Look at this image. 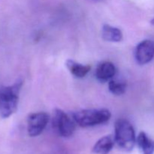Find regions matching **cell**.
Returning a JSON list of instances; mask_svg holds the SVG:
<instances>
[{
    "label": "cell",
    "instance_id": "13",
    "mask_svg": "<svg viewBox=\"0 0 154 154\" xmlns=\"http://www.w3.org/2000/svg\"><path fill=\"white\" fill-rule=\"evenodd\" d=\"M150 23H151L152 25L154 26V18H153V19H152L151 20H150Z\"/></svg>",
    "mask_w": 154,
    "mask_h": 154
},
{
    "label": "cell",
    "instance_id": "7",
    "mask_svg": "<svg viewBox=\"0 0 154 154\" xmlns=\"http://www.w3.org/2000/svg\"><path fill=\"white\" fill-rule=\"evenodd\" d=\"M116 74V68L111 62H103L97 66L96 77L98 81L104 83L109 81Z\"/></svg>",
    "mask_w": 154,
    "mask_h": 154
},
{
    "label": "cell",
    "instance_id": "10",
    "mask_svg": "<svg viewBox=\"0 0 154 154\" xmlns=\"http://www.w3.org/2000/svg\"><path fill=\"white\" fill-rule=\"evenodd\" d=\"M102 35L104 40L111 42H119L123 39V33L120 29L105 24L102 27Z\"/></svg>",
    "mask_w": 154,
    "mask_h": 154
},
{
    "label": "cell",
    "instance_id": "8",
    "mask_svg": "<svg viewBox=\"0 0 154 154\" xmlns=\"http://www.w3.org/2000/svg\"><path fill=\"white\" fill-rule=\"evenodd\" d=\"M114 138L111 135H106L98 140L93 146L92 151L95 154H108L114 147Z\"/></svg>",
    "mask_w": 154,
    "mask_h": 154
},
{
    "label": "cell",
    "instance_id": "5",
    "mask_svg": "<svg viewBox=\"0 0 154 154\" xmlns=\"http://www.w3.org/2000/svg\"><path fill=\"white\" fill-rule=\"evenodd\" d=\"M49 120V116L45 112L33 113L27 118V132L29 136L36 137L42 133Z\"/></svg>",
    "mask_w": 154,
    "mask_h": 154
},
{
    "label": "cell",
    "instance_id": "6",
    "mask_svg": "<svg viewBox=\"0 0 154 154\" xmlns=\"http://www.w3.org/2000/svg\"><path fill=\"white\" fill-rule=\"evenodd\" d=\"M154 57V42L144 40L137 45L135 51V58L139 65L150 63Z\"/></svg>",
    "mask_w": 154,
    "mask_h": 154
},
{
    "label": "cell",
    "instance_id": "9",
    "mask_svg": "<svg viewBox=\"0 0 154 154\" xmlns=\"http://www.w3.org/2000/svg\"><path fill=\"white\" fill-rule=\"evenodd\" d=\"M136 144L142 154L154 153V140L145 132H141L136 138Z\"/></svg>",
    "mask_w": 154,
    "mask_h": 154
},
{
    "label": "cell",
    "instance_id": "11",
    "mask_svg": "<svg viewBox=\"0 0 154 154\" xmlns=\"http://www.w3.org/2000/svg\"><path fill=\"white\" fill-rule=\"evenodd\" d=\"M66 66L71 73L78 78H82L85 77L90 70V66L88 65L81 64L72 60H67Z\"/></svg>",
    "mask_w": 154,
    "mask_h": 154
},
{
    "label": "cell",
    "instance_id": "2",
    "mask_svg": "<svg viewBox=\"0 0 154 154\" xmlns=\"http://www.w3.org/2000/svg\"><path fill=\"white\" fill-rule=\"evenodd\" d=\"M114 138L118 147L126 152L132 151L136 144L133 126L125 119H119L116 121Z\"/></svg>",
    "mask_w": 154,
    "mask_h": 154
},
{
    "label": "cell",
    "instance_id": "4",
    "mask_svg": "<svg viewBox=\"0 0 154 154\" xmlns=\"http://www.w3.org/2000/svg\"><path fill=\"white\" fill-rule=\"evenodd\" d=\"M75 120H72L67 114L60 109L54 111L53 126L59 135L64 138H69L75 131Z\"/></svg>",
    "mask_w": 154,
    "mask_h": 154
},
{
    "label": "cell",
    "instance_id": "1",
    "mask_svg": "<svg viewBox=\"0 0 154 154\" xmlns=\"http://www.w3.org/2000/svg\"><path fill=\"white\" fill-rule=\"evenodd\" d=\"M22 85L23 81L18 80L12 85L0 88V115L2 118H8L16 112Z\"/></svg>",
    "mask_w": 154,
    "mask_h": 154
},
{
    "label": "cell",
    "instance_id": "12",
    "mask_svg": "<svg viewBox=\"0 0 154 154\" xmlns=\"http://www.w3.org/2000/svg\"><path fill=\"white\" fill-rule=\"evenodd\" d=\"M108 88L112 94L120 96L126 92V84L123 82H119V81L111 80L108 83Z\"/></svg>",
    "mask_w": 154,
    "mask_h": 154
},
{
    "label": "cell",
    "instance_id": "3",
    "mask_svg": "<svg viewBox=\"0 0 154 154\" xmlns=\"http://www.w3.org/2000/svg\"><path fill=\"white\" fill-rule=\"evenodd\" d=\"M111 114L107 109H87L73 114V120L81 127H92L102 124L110 120Z\"/></svg>",
    "mask_w": 154,
    "mask_h": 154
}]
</instances>
